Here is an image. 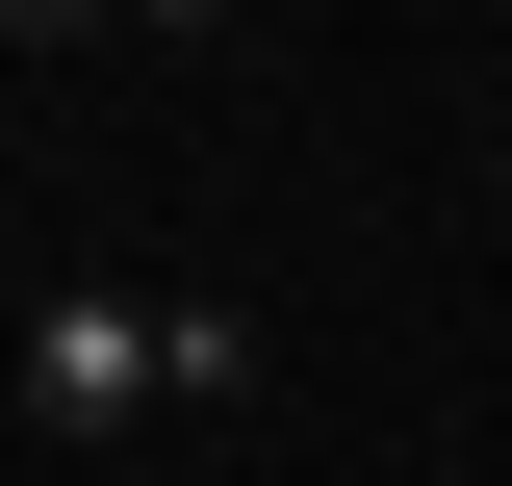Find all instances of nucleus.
<instances>
[{
  "mask_svg": "<svg viewBox=\"0 0 512 486\" xmlns=\"http://www.w3.org/2000/svg\"><path fill=\"white\" fill-rule=\"evenodd\" d=\"M26 410L52 435H154L180 410V282H52L26 307Z\"/></svg>",
  "mask_w": 512,
  "mask_h": 486,
  "instance_id": "f257e3e1",
  "label": "nucleus"
}]
</instances>
